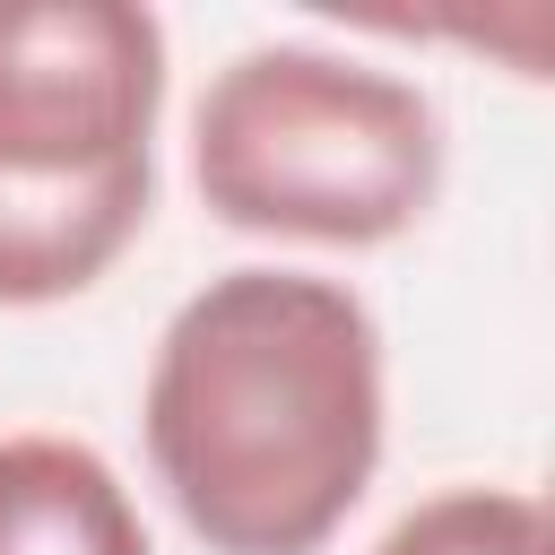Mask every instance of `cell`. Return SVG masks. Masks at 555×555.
<instances>
[{"instance_id":"cell-1","label":"cell","mask_w":555,"mask_h":555,"mask_svg":"<svg viewBox=\"0 0 555 555\" xmlns=\"http://www.w3.org/2000/svg\"><path fill=\"white\" fill-rule=\"evenodd\" d=\"M139 442L208 555H321L382 468V330L347 278L225 269L173 304Z\"/></svg>"},{"instance_id":"cell-2","label":"cell","mask_w":555,"mask_h":555,"mask_svg":"<svg viewBox=\"0 0 555 555\" xmlns=\"http://www.w3.org/2000/svg\"><path fill=\"white\" fill-rule=\"evenodd\" d=\"M191 182L234 234L373 251L434 208L442 113L382 61L330 43H251L191 104Z\"/></svg>"},{"instance_id":"cell-3","label":"cell","mask_w":555,"mask_h":555,"mask_svg":"<svg viewBox=\"0 0 555 555\" xmlns=\"http://www.w3.org/2000/svg\"><path fill=\"white\" fill-rule=\"evenodd\" d=\"M165 26L139 0H0V173L156 156Z\"/></svg>"},{"instance_id":"cell-4","label":"cell","mask_w":555,"mask_h":555,"mask_svg":"<svg viewBox=\"0 0 555 555\" xmlns=\"http://www.w3.org/2000/svg\"><path fill=\"white\" fill-rule=\"evenodd\" d=\"M156 208V156H121L95 173H0V304H61L87 295L147 225Z\"/></svg>"},{"instance_id":"cell-5","label":"cell","mask_w":555,"mask_h":555,"mask_svg":"<svg viewBox=\"0 0 555 555\" xmlns=\"http://www.w3.org/2000/svg\"><path fill=\"white\" fill-rule=\"evenodd\" d=\"M0 555H156L121 468L69 434L0 442Z\"/></svg>"},{"instance_id":"cell-6","label":"cell","mask_w":555,"mask_h":555,"mask_svg":"<svg viewBox=\"0 0 555 555\" xmlns=\"http://www.w3.org/2000/svg\"><path fill=\"white\" fill-rule=\"evenodd\" d=\"M373 555H555L546 503L520 486H442L408 503Z\"/></svg>"}]
</instances>
